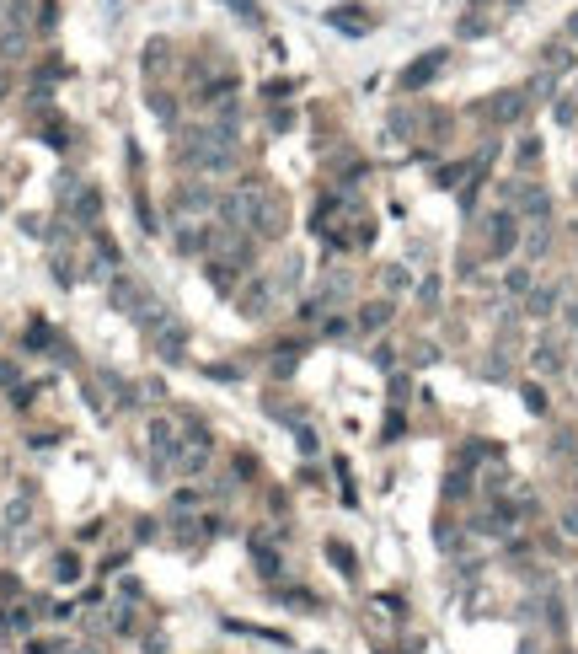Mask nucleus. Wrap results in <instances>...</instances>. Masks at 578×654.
Here are the masks:
<instances>
[{"instance_id":"1","label":"nucleus","mask_w":578,"mask_h":654,"mask_svg":"<svg viewBox=\"0 0 578 654\" xmlns=\"http://www.w3.org/2000/svg\"><path fill=\"white\" fill-rule=\"evenodd\" d=\"M332 21H338L343 33H364V27H370L364 17H354V6H343V11H332Z\"/></svg>"},{"instance_id":"2","label":"nucleus","mask_w":578,"mask_h":654,"mask_svg":"<svg viewBox=\"0 0 578 654\" xmlns=\"http://www.w3.org/2000/svg\"><path fill=\"white\" fill-rule=\"evenodd\" d=\"M439 64H444V60H439V54H428V60H423V64H413V70H407V86H418V81H428V76H434Z\"/></svg>"}]
</instances>
